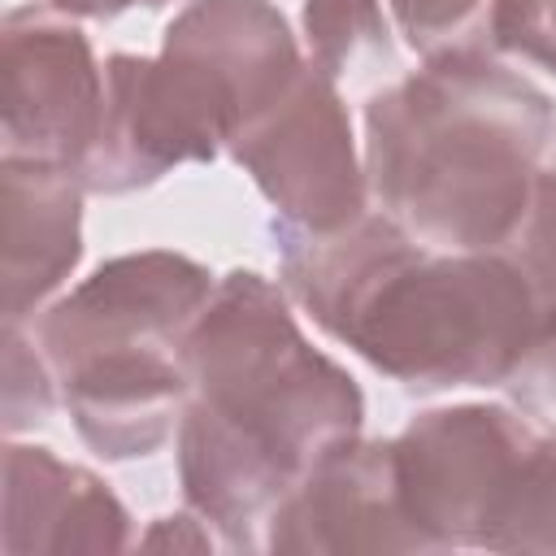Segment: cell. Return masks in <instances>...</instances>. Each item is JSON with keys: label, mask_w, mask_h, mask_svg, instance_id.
Returning <instances> with one entry per match:
<instances>
[{"label": "cell", "mask_w": 556, "mask_h": 556, "mask_svg": "<svg viewBox=\"0 0 556 556\" xmlns=\"http://www.w3.org/2000/svg\"><path fill=\"white\" fill-rule=\"evenodd\" d=\"M504 395L534 426L556 430V313H547L539 321L530 348L521 352V361L504 378Z\"/></svg>", "instance_id": "19"}, {"label": "cell", "mask_w": 556, "mask_h": 556, "mask_svg": "<svg viewBox=\"0 0 556 556\" xmlns=\"http://www.w3.org/2000/svg\"><path fill=\"white\" fill-rule=\"evenodd\" d=\"M178 486L230 552H265L282 500L365 426L356 378L308 343L282 282L217 278L182 343Z\"/></svg>", "instance_id": "1"}, {"label": "cell", "mask_w": 556, "mask_h": 556, "mask_svg": "<svg viewBox=\"0 0 556 556\" xmlns=\"http://www.w3.org/2000/svg\"><path fill=\"white\" fill-rule=\"evenodd\" d=\"M265 552L352 556V552H430L400 500L395 434L334 447L274 513Z\"/></svg>", "instance_id": "9"}, {"label": "cell", "mask_w": 556, "mask_h": 556, "mask_svg": "<svg viewBox=\"0 0 556 556\" xmlns=\"http://www.w3.org/2000/svg\"><path fill=\"white\" fill-rule=\"evenodd\" d=\"M486 552H556V430H543L530 447Z\"/></svg>", "instance_id": "16"}, {"label": "cell", "mask_w": 556, "mask_h": 556, "mask_svg": "<svg viewBox=\"0 0 556 556\" xmlns=\"http://www.w3.org/2000/svg\"><path fill=\"white\" fill-rule=\"evenodd\" d=\"M495 52L556 74V0H495Z\"/></svg>", "instance_id": "20"}, {"label": "cell", "mask_w": 556, "mask_h": 556, "mask_svg": "<svg viewBox=\"0 0 556 556\" xmlns=\"http://www.w3.org/2000/svg\"><path fill=\"white\" fill-rule=\"evenodd\" d=\"M239 135L230 91L191 56L161 48L104 61V113L78 165L87 195H130L178 165H208Z\"/></svg>", "instance_id": "4"}, {"label": "cell", "mask_w": 556, "mask_h": 556, "mask_svg": "<svg viewBox=\"0 0 556 556\" xmlns=\"http://www.w3.org/2000/svg\"><path fill=\"white\" fill-rule=\"evenodd\" d=\"M552 169H556V161H552Z\"/></svg>", "instance_id": "23"}, {"label": "cell", "mask_w": 556, "mask_h": 556, "mask_svg": "<svg viewBox=\"0 0 556 556\" xmlns=\"http://www.w3.org/2000/svg\"><path fill=\"white\" fill-rule=\"evenodd\" d=\"M304 61L334 87H369L395 70V26L382 0H304Z\"/></svg>", "instance_id": "14"}, {"label": "cell", "mask_w": 556, "mask_h": 556, "mask_svg": "<svg viewBox=\"0 0 556 556\" xmlns=\"http://www.w3.org/2000/svg\"><path fill=\"white\" fill-rule=\"evenodd\" d=\"M361 126L374 208L426 248L500 252L556 143V100L504 56L469 52L369 91Z\"/></svg>", "instance_id": "3"}, {"label": "cell", "mask_w": 556, "mask_h": 556, "mask_svg": "<svg viewBox=\"0 0 556 556\" xmlns=\"http://www.w3.org/2000/svg\"><path fill=\"white\" fill-rule=\"evenodd\" d=\"M56 404L61 387L35 334H26L22 326H4V434L17 439L48 426Z\"/></svg>", "instance_id": "17"}, {"label": "cell", "mask_w": 556, "mask_h": 556, "mask_svg": "<svg viewBox=\"0 0 556 556\" xmlns=\"http://www.w3.org/2000/svg\"><path fill=\"white\" fill-rule=\"evenodd\" d=\"M161 48L200 61L230 91L239 135L304 70V52L291 35V22L274 0H187L165 26Z\"/></svg>", "instance_id": "13"}, {"label": "cell", "mask_w": 556, "mask_h": 556, "mask_svg": "<svg viewBox=\"0 0 556 556\" xmlns=\"http://www.w3.org/2000/svg\"><path fill=\"white\" fill-rule=\"evenodd\" d=\"M539 434L543 426L521 408L473 400L426 408L395 434L400 500L430 552H486L500 508Z\"/></svg>", "instance_id": "5"}, {"label": "cell", "mask_w": 556, "mask_h": 556, "mask_svg": "<svg viewBox=\"0 0 556 556\" xmlns=\"http://www.w3.org/2000/svg\"><path fill=\"white\" fill-rule=\"evenodd\" d=\"M226 152L269 200L278 235H330L374 208L343 87L308 61Z\"/></svg>", "instance_id": "6"}, {"label": "cell", "mask_w": 556, "mask_h": 556, "mask_svg": "<svg viewBox=\"0 0 556 556\" xmlns=\"http://www.w3.org/2000/svg\"><path fill=\"white\" fill-rule=\"evenodd\" d=\"M61 408L78 439L104 460H143L161 452L187 408L182 352H96L56 369Z\"/></svg>", "instance_id": "11"}, {"label": "cell", "mask_w": 556, "mask_h": 556, "mask_svg": "<svg viewBox=\"0 0 556 556\" xmlns=\"http://www.w3.org/2000/svg\"><path fill=\"white\" fill-rule=\"evenodd\" d=\"M135 547L113 486L39 443H4V556H96Z\"/></svg>", "instance_id": "10"}, {"label": "cell", "mask_w": 556, "mask_h": 556, "mask_svg": "<svg viewBox=\"0 0 556 556\" xmlns=\"http://www.w3.org/2000/svg\"><path fill=\"white\" fill-rule=\"evenodd\" d=\"M217 274L169 248L122 252L35 313L30 334L52 374L96 352H182L187 330L204 313Z\"/></svg>", "instance_id": "8"}, {"label": "cell", "mask_w": 556, "mask_h": 556, "mask_svg": "<svg viewBox=\"0 0 556 556\" xmlns=\"http://www.w3.org/2000/svg\"><path fill=\"white\" fill-rule=\"evenodd\" d=\"M52 9L70 13V17H96V22H109V17H122L130 9H161L169 0H48Z\"/></svg>", "instance_id": "22"}, {"label": "cell", "mask_w": 556, "mask_h": 556, "mask_svg": "<svg viewBox=\"0 0 556 556\" xmlns=\"http://www.w3.org/2000/svg\"><path fill=\"white\" fill-rule=\"evenodd\" d=\"M500 252L530 282V291L539 300V313L543 317L556 313V169L552 165L539 169V182L530 191V204H526L517 230L508 235V243Z\"/></svg>", "instance_id": "18"}, {"label": "cell", "mask_w": 556, "mask_h": 556, "mask_svg": "<svg viewBox=\"0 0 556 556\" xmlns=\"http://www.w3.org/2000/svg\"><path fill=\"white\" fill-rule=\"evenodd\" d=\"M269 235L291 304L413 395L504 387L543 321L504 252L426 248L382 208L330 235Z\"/></svg>", "instance_id": "2"}, {"label": "cell", "mask_w": 556, "mask_h": 556, "mask_svg": "<svg viewBox=\"0 0 556 556\" xmlns=\"http://www.w3.org/2000/svg\"><path fill=\"white\" fill-rule=\"evenodd\" d=\"M217 543H222L217 530L195 508L165 513V517L148 521L143 534H135V547H143V552H213Z\"/></svg>", "instance_id": "21"}, {"label": "cell", "mask_w": 556, "mask_h": 556, "mask_svg": "<svg viewBox=\"0 0 556 556\" xmlns=\"http://www.w3.org/2000/svg\"><path fill=\"white\" fill-rule=\"evenodd\" d=\"M83 178L70 165L0 156L4 326L35 321L83 261Z\"/></svg>", "instance_id": "12"}, {"label": "cell", "mask_w": 556, "mask_h": 556, "mask_svg": "<svg viewBox=\"0 0 556 556\" xmlns=\"http://www.w3.org/2000/svg\"><path fill=\"white\" fill-rule=\"evenodd\" d=\"M104 113V61L78 17L48 0L13 4L0 26V156L78 169Z\"/></svg>", "instance_id": "7"}, {"label": "cell", "mask_w": 556, "mask_h": 556, "mask_svg": "<svg viewBox=\"0 0 556 556\" xmlns=\"http://www.w3.org/2000/svg\"><path fill=\"white\" fill-rule=\"evenodd\" d=\"M395 35L421 56H469V52H495V0H387Z\"/></svg>", "instance_id": "15"}]
</instances>
